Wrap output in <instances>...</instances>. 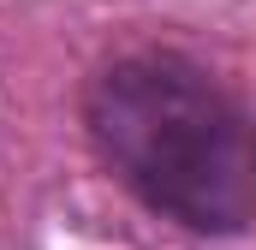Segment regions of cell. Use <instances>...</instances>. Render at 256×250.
<instances>
[{"label":"cell","instance_id":"cell-1","mask_svg":"<svg viewBox=\"0 0 256 250\" xmlns=\"http://www.w3.org/2000/svg\"><path fill=\"white\" fill-rule=\"evenodd\" d=\"M84 137L114 185L196 238L256 226V114L179 48H131L90 72Z\"/></svg>","mask_w":256,"mask_h":250}]
</instances>
